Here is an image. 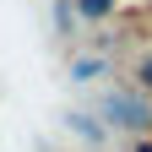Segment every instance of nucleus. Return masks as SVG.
I'll use <instances>...</instances> for the list:
<instances>
[{
    "label": "nucleus",
    "instance_id": "nucleus-3",
    "mask_svg": "<svg viewBox=\"0 0 152 152\" xmlns=\"http://www.w3.org/2000/svg\"><path fill=\"white\" fill-rule=\"evenodd\" d=\"M120 11V0H76V22H109V16Z\"/></svg>",
    "mask_w": 152,
    "mask_h": 152
},
{
    "label": "nucleus",
    "instance_id": "nucleus-7",
    "mask_svg": "<svg viewBox=\"0 0 152 152\" xmlns=\"http://www.w3.org/2000/svg\"><path fill=\"white\" fill-rule=\"evenodd\" d=\"M130 152H152V136H136V147H130Z\"/></svg>",
    "mask_w": 152,
    "mask_h": 152
},
{
    "label": "nucleus",
    "instance_id": "nucleus-2",
    "mask_svg": "<svg viewBox=\"0 0 152 152\" xmlns=\"http://www.w3.org/2000/svg\"><path fill=\"white\" fill-rule=\"evenodd\" d=\"M65 125H71V130H76L87 147H98V141L109 136V125L98 120V109H71V114H65Z\"/></svg>",
    "mask_w": 152,
    "mask_h": 152
},
{
    "label": "nucleus",
    "instance_id": "nucleus-5",
    "mask_svg": "<svg viewBox=\"0 0 152 152\" xmlns=\"http://www.w3.org/2000/svg\"><path fill=\"white\" fill-rule=\"evenodd\" d=\"M103 71H109V65L98 60V54H82V60H71V82H76V87H87V82H98Z\"/></svg>",
    "mask_w": 152,
    "mask_h": 152
},
{
    "label": "nucleus",
    "instance_id": "nucleus-1",
    "mask_svg": "<svg viewBox=\"0 0 152 152\" xmlns=\"http://www.w3.org/2000/svg\"><path fill=\"white\" fill-rule=\"evenodd\" d=\"M98 120L109 130L152 136V92H141L136 82H114L109 92H98Z\"/></svg>",
    "mask_w": 152,
    "mask_h": 152
},
{
    "label": "nucleus",
    "instance_id": "nucleus-6",
    "mask_svg": "<svg viewBox=\"0 0 152 152\" xmlns=\"http://www.w3.org/2000/svg\"><path fill=\"white\" fill-rule=\"evenodd\" d=\"M130 82H136L141 92H152V54H141V60H136V71H130Z\"/></svg>",
    "mask_w": 152,
    "mask_h": 152
},
{
    "label": "nucleus",
    "instance_id": "nucleus-4",
    "mask_svg": "<svg viewBox=\"0 0 152 152\" xmlns=\"http://www.w3.org/2000/svg\"><path fill=\"white\" fill-rule=\"evenodd\" d=\"M49 6H54V38H76V27H82L76 22V0H49Z\"/></svg>",
    "mask_w": 152,
    "mask_h": 152
}]
</instances>
